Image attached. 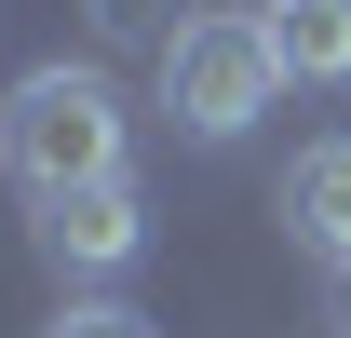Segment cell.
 I'll use <instances>...</instances> for the list:
<instances>
[{
  "mask_svg": "<svg viewBox=\"0 0 351 338\" xmlns=\"http://www.w3.org/2000/svg\"><path fill=\"white\" fill-rule=\"evenodd\" d=\"M284 95V41H270L257 0H217V14H189L162 41V122L189 149H230V135H257V109Z\"/></svg>",
  "mask_w": 351,
  "mask_h": 338,
  "instance_id": "1",
  "label": "cell"
},
{
  "mask_svg": "<svg viewBox=\"0 0 351 338\" xmlns=\"http://www.w3.org/2000/svg\"><path fill=\"white\" fill-rule=\"evenodd\" d=\"M0 176L27 203L82 190V176H122V82L108 68H27L0 95Z\"/></svg>",
  "mask_w": 351,
  "mask_h": 338,
  "instance_id": "2",
  "label": "cell"
},
{
  "mask_svg": "<svg viewBox=\"0 0 351 338\" xmlns=\"http://www.w3.org/2000/svg\"><path fill=\"white\" fill-rule=\"evenodd\" d=\"M27 244L68 271V284H122L135 257H149V203H135V176H82V190H54L27 216Z\"/></svg>",
  "mask_w": 351,
  "mask_h": 338,
  "instance_id": "3",
  "label": "cell"
},
{
  "mask_svg": "<svg viewBox=\"0 0 351 338\" xmlns=\"http://www.w3.org/2000/svg\"><path fill=\"white\" fill-rule=\"evenodd\" d=\"M284 244L351 271V135H311L298 163H284Z\"/></svg>",
  "mask_w": 351,
  "mask_h": 338,
  "instance_id": "4",
  "label": "cell"
},
{
  "mask_svg": "<svg viewBox=\"0 0 351 338\" xmlns=\"http://www.w3.org/2000/svg\"><path fill=\"white\" fill-rule=\"evenodd\" d=\"M270 41H284V82H351V0H257Z\"/></svg>",
  "mask_w": 351,
  "mask_h": 338,
  "instance_id": "5",
  "label": "cell"
},
{
  "mask_svg": "<svg viewBox=\"0 0 351 338\" xmlns=\"http://www.w3.org/2000/svg\"><path fill=\"white\" fill-rule=\"evenodd\" d=\"M82 14H95V41H108V54H162L176 27H189L176 0H82Z\"/></svg>",
  "mask_w": 351,
  "mask_h": 338,
  "instance_id": "6",
  "label": "cell"
},
{
  "mask_svg": "<svg viewBox=\"0 0 351 338\" xmlns=\"http://www.w3.org/2000/svg\"><path fill=\"white\" fill-rule=\"evenodd\" d=\"M41 338H162V325H149L135 297H68V311H54Z\"/></svg>",
  "mask_w": 351,
  "mask_h": 338,
  "instance_id": "7",
  "label": "cell"
}]
</instances>
